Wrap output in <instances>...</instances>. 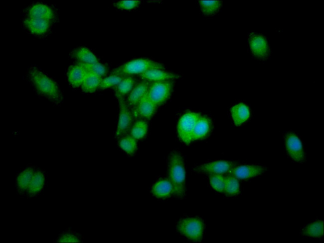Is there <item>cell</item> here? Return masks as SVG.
<instances>
[{
  "label": "cell",
  "instance_id": "cell-1",
  "mask_svg": "<svg viewBox=\"0 0 324 243\" xmlns=\"http://www.w3.org/2000/svg\"><path fill=\"white\" fill-rule=\"evenodd\" d=\"M26 78L35 91L55 105L62 100V94L57 83L34 66L30 67L26 72Z\"/></svg>",
  "mask_w": 324,
  "mask_h": 243
},
{
  "label": "cell",
  "instance_id": "cell-2",
  "mask_svg": "<svg viewBox=\"0 0 324 243\" xmlns=\"http://www.w3.org/2000/svg\"><path fill=\"white\" fill-rule=\"evenodd\" d=\"M167 173L173 188V195L178 198H183L186 193V172L183 157L179 152L173 151L169 154Z\"/></svg>",
  "mask_w": 324,
  "mask_h": 243
},
{
  "label": "cell",
  "instance_id": "cell-3",
  "mask_svg": "<svg viewBox=\"0 0 324 243\" xmlns=\"http://www.w3.org/2000/svg\"><path fill=\"white\" fill-rule=\"evenodd\" d=\"M158 69L165 70L162 63L147 58H138L131 60L113 69L110 75L121 76L139 75L148 70Z\"/></svg>",
  "mask_w": 324,
  "mask_h": 243
},
{
  "label": "cell",
  "instance_id": "cell-4",
  "mask_svg": "<svg viewBox=\"0 0 324 243\" xmlns=\"http://www.w3.org/2000/svg\"><path fill=\"white\" fill-rule=\"evenodd\" d=\"M176 229L180 235L189 241L200 242L204 235V221L198 217L183 218L178 221Z\"/></svg>",
  "mask_w": 324,
  "mask_h": 243
},
{
  "label": "cell",
  "instance_id": "cell-5",
  "mask_svg": "<svg viewBox=\"0 0 324 243\" xmlns=\"http://www.w3.org/2000/svg\"><path fill=\"white\" fill-rule=\"evenodd\" d=\"M174 85V81H151L146 94L158 107L170 97Z\"/></svg>",
  "mask_w": 324,
  "mask_h": 243
},
{
  "label": "cell",
  "instance_id": "cell-6",
  "mask_svg": "<svg viewBox=\"0 0 324 243\" xmlns=\"http://www.w3.org/2000/svg\"><path fill=\"white\" fill-rule=\"evenodd\" d=\"M201 114L189 111L184 114L179 119L177 131L180 140L186 145L191 142V136L195 125Z\"/></svg>",
  "mask_w": 324,
  "mask_h": 243
},
{
  "label": "cell",
  "instance_id": "cell-7",
  "mask_svg": "<svg viewBox=\"0 0 324 243\" xmlns=\"http://www.w3.org/2000/svg\"><path fill=\"white\" fill-rule=\"evenodd\" d=\"M117 98L119 104V113L115 137L116 139H119L129 131L134 118L131 109L126 102L125 98L119 96Z\"/></svg>",
  "mask_w": 324,
  "mask_h": 243
},
{
  "label": "cell",
  "instance_id": "cell-8",
  "mask_svg": "<svg viewBox=\"0 0 324 243\" xmlns=\"http://www.w3.org/2000/svg\"><path fill=\"white\" fill-rule=\"evenodd\" d=\"M248 40L250 52L254 57L260 59H265L269 57L270 45L264 35L252 32L248 35Z\"/></svg>",
  "mask_w": 324,
  "mask_h": 243
},
{
  "label": "cell",
  "instance_id": "cell-9",
  "mask_svg": "<svg viewBox=\"0 0 324 243\" xmlns=\"http://www.w3.org/2000/svg\"><path fill=\"white\" fill-rule=\"evenodd\" d=\"M24 12L26 17L45 19L53 24L57 18V11L55 7L43 2L31 4Z\"/></svg>",
  "mask_w": 324,
  "mask_h": 243
},
{
  "label": "cell",
  "instance_id": "cell-10",
  "mask_svg": "<svg viewBox=\"0 0 324 243\" xmlns=\"http://www.w3.org/2000/svg\"><path fill=\"white\" fill-rule=\"evenodd\" d=\"M285 147L287 154L292 160L297 162L305 161V155L302 143L294 133H287L284 138Z\"/></svg>",
  "mask_w": 324,
  "mask_h": 243
},
{
  "label": "cell",
  "instance_id": "cell-11",
  "mask_svg": "<svg viewBox=\"0 0 324 243\" xmlns=\"http://www.w3.org/2000/svg\"><path fill=\"white\" fill-rule=\"evenodd\" d=\"M236 165L234 162L226 161H216L195 166L194 172L205 174H223Z\"/></svg>",
  "mask_w": 324,
  "mask_h": 243
},
{
  "label": "cell",
  "instance_id": "cell-12",
  "mask_svg": "<svg viewBox=\"0 0 324 243\" xmlns=\"http://www.w3.org/2000/svg\"><path fill=\"white\" fill-rule=\"evenodd\" d=\"M53 24L48 20L39 18L25 17L23 20V26L26 31L37 37H43L48 34Z\"/></svg>",
  "mask_w": 324,
  "mask_h": 243
},
{
  "label": "cell",
  "instance_id": "cell-13",
  "mask_svg": "<svg viewBox=\"0 0 324 243\" xmlns=\"http://www.w3.org/2000/svg\"><path fill=\"white\" fill-rule=\"evenodd\" d=\"M36 168L35 166L28 165L16 174L15 178V191L20 197H26L31 179Z\"/></svg>",
  "mask_w": 324,
  "mask_h": 243
},
{
  "label": "cell",
  "instance_id": "cell-14",
  "mask_svg": "<svg viewBox=\"0 0 324 243\" xmlns=\"http://www.w3.org/2000/svg\"><path fill=\"white\" fill-rule=\"evenodd\" d=\"M266 170L264 166L245 164L235 166L227 173L238 179L245 180L262 175Z\"/></svg>",
  "mask_w": 324,
  "mask_h": 243
},
{
  "label": "cell",
  "instance_id": "cell-15",
  "mask_svg": "<svg viewBox=\"0 0 324 243\" xmlns=\"http://www.w3.org/2000/svg\"><path fill=\"white\" fill-rule=\"evenodd\" d=\"M46 184V172L44 170L37 168L31 179L26 198L33 199L38 197L42 193Z\"/></svg>",
  "mask_w": 324,
  "mask_h": 243
},
{
  "label": "cell",
  "instance_id": "cell-16",
  "mask_svg": "<svg viewBox=\"0 0 324 243\" xmlns=\"http://www.w3.org/2000/svg\"><path fill=\"white\" fill-rule=\"evenodd\" d=\"M158 107L148 98L146 93L131 109L134 119H150L156 113Z\"/></svg>",
  "mask_w": 324,
  "mask_h": 243
},
{
  "label": "cell",
  "instance_id": "cell-17",
  "mask_svg": "<svg viewBox=\"0 0 324 243\" xmlns=\"http://www.w3.org/2000/svg\"><path fill=\"white\" fill-rule=\"evenodd\" d=\"M138 76L141 80L149 81H174L181 77L177 74L158 69L148 70Z\"/></svg>",
  "mask_w": 324,
  "mask_h": 243
},
{
  "label": "cell",
  "instance_id": "cell-18",
  "mask_svg": "<svg viewBox=\"0 0 324 243\" xmlns=\"http://www.w3.org/2000/svg\"><path fill=\"white\" fill-rule=\"evenodd\" d=\"M151 81L141 80L137 82L131 91L127 95L126 102L130 109L134 107L145 95Z\"/></svg>",
  "mask_w": 324,
  "mask_h": 243
},
{
  "label": "cell",
  "instance_id": "cell-19",
  "mask_svg": "<svg viewBox=\"0 0 324 243\" xmlns=\"http://www.w3.org/2000/svg\"><path fill=\"white\" fill-rule=\"evenodd\" d=\"M212 126V122L208 117L201 115L193 131L191 142L206 138L211 131Z\"/></svg>",
  "mask_w": 324,
  "mask_h": 243
},
{
  "label": "cell",
  "instance_id": "cell-20",
  "mask_svg": "<svg viewBox=\"0 0 324 243\" xmlns=\"http://www.w3.org/2000/svg\"><path fill=\"white\" fill-rule=\"evenodd\" d=\"M151 192L155 197L159 199H165L174 194L172 185L168 178L157 181L152 186Z\"/></svg>",
  "mask_w": 324,
  "mask_h": 243
},
{
  "label": "cell",
  "instance_id": "cell-21",
  "mask_svg": "<svg viewBox=\"0 0 324 243\" xmlns=\"http://www.w3.org/2000/svg\"><path fill=\"white\" fill-rule=\"evenodd\" d=\"M86 74V71L79 63L69 67L67 78L69 84L73 87L81 86Z\"/></svg>",
  "mask_w": 324,
  "mask_h": 243
},
{
  "label": "cell",
  "instance_id": "cell-22",
  "mask_svg": "<svg viewBox=\"0 0 324 243\" xmlns=\"http://www.w3.org/2000/svg\"><path fill=\"white\" fill-rule=\"evenodd\" d=\"M231 118L235 125L239 126L249 119L250 112L248 107L243 103L233 105L230 109Z\"/></svg>",
  "mask_w": 324,
  "mask_h": 243
},
{
  "label": "cell",
  "instance_id": "cell-23",
  "mask_svg": "<svg viewBox=\"0 0 324 243\" xmlns=\"http://www.w3.org/2000/svg\"><path fill=\"white\" fill-rule=\"evenodd\" d=\"M301 234L306 237L321 238L324 235L323 221L317 220L310 223L302 229Z\"/></svg>",
  "mask_w": 324,
  "mask_h": 243
},
{
  "label": "cell",
  "instance_id": "cell-24",
  "mask_svg": "<svg viewBox=\"0 0 324 243\" xmlns=\"http://www.w3.org/2000/svg\"><path fill=\"white\" fill-rule=\"evenodd\" d=\"M71 56L78 61V63L94 64L99 62L94 54L86 47L76 49L71 53Z\"/></svg>",
  "mask_w": 324,
  "mask_h": 243
},
{
  "label": "cell",
  "instance_id": "cell-25",
  "mask_svg": "<svg viewBox=\"0 0 324 243\" xmlns=\"http://www.w3.org/2000/svg\"><path fill=\"white\" fill-rule=\"evenodd\" d=\"M137 83V80L134 76L125 77L121 82L114 87L116 97L127 95Z\"/></svg>",
  "mask_w": 324,
  "mask_h": 243
},
{
  "label": "cell",
  "instance_id": "cell-26",
  "mask_svg": "<svg viewBox=\"0 0 324 243\" xmlns=\"http://www.w3.org/2000/svg\"><path fill=\"white\" fill-rule=\"evenodd\" d=\"M102 79V78L94 74L86 72L81 86L82 91L86 93L95 92L99 88Z\"/></svg>",
  "mask_w": 324,
  "mask_h": 243
},
{
  "label": "cell",
  "instance_id": "cell-27",
  "mask_svg": "<svg viewBox=\"0 0 324 243\" xmlns=\"http://www.w3.org/2000/svg\"><path fill=\"white\" fill-rule=\"evenodd\" d=\"M148 129V124L146 120L141 119H136L130 127V135L136 140H140L146 136Z\"/></svg>",
  "mask_w": 324,
  "mask_h": 243
},
{
  "label": "cell",
  "instance_id": "cell-28",
  "mask_svg": "<svg viewBox=\"0 0 324 243\" xmlns=\"http://www.w3.org/2000/svg\"><path fill=\"white\" fill-rule=\"evenodd\" d=\"M54 243H81V236L78 233L70 229L69 227L64 231L60 232L56 238L53 240Z\"/></svg>",
  "mask_w": 324,
  "mask_h": 243
},
{
  "label": "cell",
  "instance_id": "cell-29",
  "mask_svg": "<svg viewBox=\"0 0 324 243\" xmlns=\"http://www.w3.org/2000/svg\"><path fill=\"white\" fill-rule=\"evenodd\" d=\"M198 2L201 12L206 16L216 14L222 6V1L219 0H200Z\"/></svg>",
  "mask_w": 324,
  "mask_h": 243
},
{
  "label": "cell",
  "instance_id": "cell-30",
  "mask_svg": "<svg viewBox=\"0 0 324 243\" xmlns=\"http://www.w3.org/2000/svg\"><path fill=\"white\" fill-rule=\"evenodd\" d=\"M118 145L121 149L130 155L134 154L137 149V140L130 135H125L119 139Z\"/></svg>",
  "mask_w": 324,
  "mask_h": 243
},
{
  "label": "cell",
  "instance_id": "cell-31",
  "mask_svg": "<svg viewBox=\"0 0 324 243\" xmlns=\"http://www.w3.org/2000/svg\"><path fill=\"white\" fill-rule=\"evenodd\" d=\"M225 186L224 192L229 196H234L240 191V185L238 179L232 175L225 176Z\"/></svg>",
  "mask_w": 324,
  "mask_h": 243
},
{
  "label": "cell",
  "instance_id": "cell-32",
  "mask_svg": "<svg viewBox=\"0 0 324 243\" xmlns=\"http://www.w3.org/2000/svg\"><path fill=\"white\" fill-rule=\"evenodd\" d=\"M79 63L87 72L94 74L101 78L104 76L107 72L106 67L99 62L94 64Z\"/></svg>",
  "mask_w": 324,
  "mask_h": 243
},
{
  "label": "cell",
  "instance_id": "cell-33",
  "mask_svg": "<svg viewBox=\"0 0 324 243\" xmlns=\"http://www.w3.org/2000/svg\"><path fill=\"white\" fill-rule=\"evenodd\" d=\"M124 76L112 75L102 79L99 89H106L117 85L124 78Z\"/></svg>",
  "mask_w": 324,
  "mask_h": 243
},
{
  "label": "cell",
  "instance_id": "cell-34",
  "mask_svg": "<svg viewBox=\"0 0 324 243\" xmlns=\"http://www.w3.org/2000/svg\"><path fill=\"white\" fill-rule=\"evenodd\" d=\"M225 179V176L223 174H211L209 175V183L215 190L219 192H224Z\"/></svg>",
  "mask_w": 324,
  "mask_h": 243
},
{
  "label": "cell",
  "instance_id": "cell-35",
  "mask_svg": "<svg viewBox=\"0 0 324 243\" xmlns=\"http://www.w3.org/2000/svg\"><path fill=\"white\" fill-rule=\"evenodd\" d=\"M140 3L137 0H121L115 2L114 6L119 9L131 10L137 7Z\"/></svg>",
  "mask_w": 324,
  "mask_h": 243
}]
</instances>
